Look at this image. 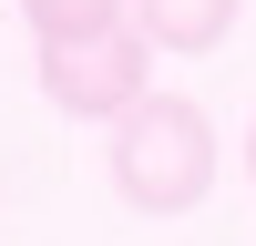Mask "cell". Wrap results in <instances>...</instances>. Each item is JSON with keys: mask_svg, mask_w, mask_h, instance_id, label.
Masks as SVG:
<instances>
[{"mask_svg": "<svg viewBox=\"0 0 256 246\" xmlns=\"http://www.w3.org/2000/svg\"><path fill=\"white\" fill-rule=\"evenodd\" d=\"M113 195L134 216H195L216 195V123L184 92H144L113 123Z\"/></svg>", "mask_w": 256, "mask_h": 246, "instance_id": "cell-1", "label": "cell"}, {"mask_svg": "<svg viewBox=\"0 0 256 246\" xmlns=\"http://www.w3.org/2000/svg\"><path fill=\"white\" fill-rule=\"evenodd\" d=\"M41 92H52V113H72V123H123L144 92H154V41L113 31V41L41 52Z\"/></svg>", "mask_w": 256, "mask_h": 246, "instance_id": "cell-2", "label": "cell"}, {"mask_svg": "<svg viewBox=\"0 0 256 246\" xmlns=\"http://www.w3.org/2000/svg\"><path fill=\"white\" fill-rule=\"evenodd\" d=\"M246 0H134V31L154 41V52H216L226 31H236Z\"/></svg>", "mask_w": 256, "mask_h": 246, "instance_id": "cell-3", "label": "cell"}, {"mask_svg": "<svg viewBox=\"0 0 256 246\" xmlns=\"http://www.w3.org/2000/svg\"><path fill=\"white\" fill-rule=\"evenodd\" d=\"M20 20H31L41 52H72V41H113V31H134V0H20Z\"/></svg>", "mask_w": 256, "mask_h": 246, "instance_id": "cell-4", "label": "cell"}, {"mask_svg": "<svg viewBox=\"0 0 256 246\" xmlns=\"http://www.w3.org/2000/svg\"><path fill=\"white\" fill-rule=\"evenodd\" d=\"M246 184H256V134H246Z\"/></svg>", "mask_w": 256, "mask_h": 246, "instance_id": "cell-5", "label": "cell"}]
</instances>
